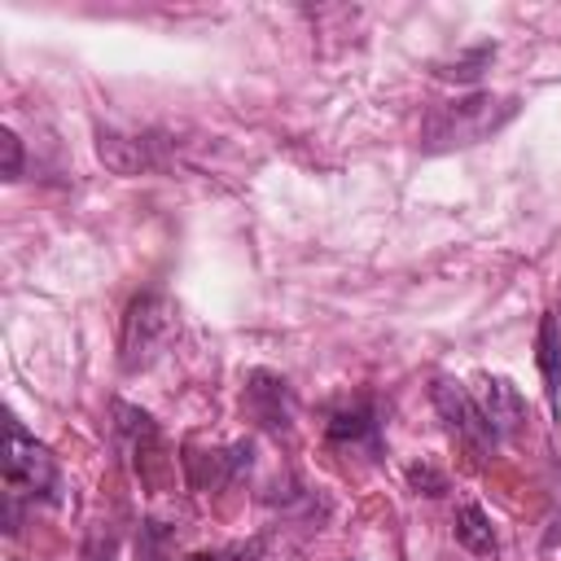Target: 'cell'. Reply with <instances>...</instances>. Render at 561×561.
Masks as SVG:
<instances>
[{
    "mask_svg": "<svg viewBox=\"0 0 561 561\" xmlns=\"http://www.w3.org/2000/svg\"><path fill=\"white\" fill-rule=\"evenodd\" d=\"M517 114V96H491V92H469L456 101H443L430 118H425V149L443 153V149H460V145H478L482 136H491L495 127H504Z\"/></svg>",
    "mask_w": 561,
    "mask_h": 561,
    "instance_id": "6da1fadb",
    "label": "cell"
},
{
    "mask_svg": "<svg viewBox=\"0 0 561 561\" xmlns=\"http://www.w3.org/2000/svg\"><path fill=\"white\" fill-rule=\"evenodd\" d=\"M175 329H180L175 302L167 294H140L127 307V320H123V368L127 373L149 368L171 346Z\"/></svg>",
    "mask_w": 561,
    "mask_h": 561,
    "instance_id": "7a4b0ae2",
    "label": "cell"
},
{
    "mask_svg": "<svg viewBox=\"0 0 561 561\" xmlns=\"http://www.w3.org/2000/svg\"><path fill=\"white\" fill-rule=\"evenodd\" d=\"M4 482H9V495H31V500H44V504H61V469H57L53 451L22 430V421H9Z\"/></svg>",
    "mask_w": 561,
    "mask_h": 561,
    "instance_id": "3957f363",
    "label": "cell"
},
{
    "mask_svg": "<svg viewBox=\"0 0 561 561\" xmlns=\"http://www.w3.org/2000/svg\"><path fill=\"white\" fill-rule=\"evenodd\" d=\"M434 408H438V416L447 421V430H451L456 438H465L469 447H491V443H495V434H491V425H486L478 399H473L460 381L438 377V381H434Z\"/></svg>",
    "mask_w": 561,
    "mask_h": 561,
    "instance_id": "277c9868",
    "label": "cell"
},
{
    "mask_svg": "<svg viewBox=\"0 0 561 561\" xmlns=\"http://www.w3.org/2000/svg\"><path fill=\"white\" fill-rule=\"evenodd\" d=\"M478 408L495 438H513L526 425V399L508 377H478Z\"/></svg>",
    "mask_w": 561,
    "mask_h": 561,
    "instance_id": "5b68a950",
    "label": "cell"
},
{
    "mask_svg": "<svg viewBox=\"0 0 561 561\" xmlns=\"http://www.w3.org/2000/svg\"><path fill=\"white\" fill-rule=\"evenodd\" d=\"M96 153H101V162H105L110 171H118V175H140V171L153 167V140H145V136H123V131H110V127L96 131Z\"/></svg>",
    "mask_w": 561,
    "mask_h": 561,
    "instance_id": "8992f818",
    "label": "cell"
},
{
    "mask_svg": "<svg viewBox=\"0 0 561 561\" xmlns=\"http://www.w3.org/2000/svg\"><path fill=\"white\" fill-rule=\"evenodd\" d=\"M245 408L254 421H263L267 430H280L289 421V390L280 377L272 373H250V386H245Z\"/></svg>",
    "mask_w": 561,
    "mask_h": 561,
    "instance_id": "52a82bcc",
    "label": "cell"
},
{
    "mask_svg": "<svg viewBox=\"0 0 561 561\" xmlns=\"http://www.w3.org/2000/svg\"><path fill=\"white\" fill-rule=\"evenodd\" d=\"M451 535H456V543H460L465 552H473V557H495V530H491L482 504H460L456 517H451Z\"/></svg>",
    "mask_w": 561,
    "mask_h": 561,
    "instance_id": "ba28073f",
    "label": "cell"
},
{
    "mask_svg": "<svg viewBox=\"0 0 561 561\" xmlns=\"http://www.w3.org/2000/svg\"><path fill=\"white\" fill-rule=\"evenodd\" d=\"M539 368H543V390H548V399L557 403V386H561V324H557V316L552 311H543V320H539Z\"/></svg>",
    "mask_w": 561,
    "mask_h": 561,
    "instance_id": "9c48e42d",
    "label": "cell"
},
{
    "mask_svg": "<svg viewBox=\"0 0 561 561\" xmlns=\"http://www.w3.org/2000/svg\"><path fill=\"white\" fill-rule=\"evenodd\" d=\"M373 434H377V421H373V408H368V403L342 408V412H333V421H329V438H333V443H364V438H373Z\"/></svg>",
    "mask_w": 561,
    "mask_h": 561,
    "instance_id": "30bf717a",
    "label": "cell"
},
{
    "mask_svg": "<svg viewBox=\"0 0 561 561\" xmlns=\"http://www.w3.org/2000/svg\"><path fill=\"white\" fill-rule=\"evenodd\" d=\"M491 53H495V48H478L473 57H460L456 66H438V75H443V79H460V83H469V79L482 75V66L491 61Z\"/></svg>",
    "mask_w": 561,
    "mask_h": 561,
    "instance_id": "8fae6325",
    "label": "cell"
},
{
    "mask_svg": "<svg viewBox=\"0 0 561 561\" xmlns=\"http://www.w3.org/2000/svg\"><path fill=\"white\" fill-rule=\"evenodd\" d=\"M408 482H412L416 491H425V495H443V491H447V478L434 473L430 465H412V469H408Z\"/></svg>",
    "mask_w": 561,
    "mask_h": 561,
    "instance_id": "7c38bea8",
    "label": "cell"
},
{
    "mask_svg": "<svg viewBox=\"0 0 561 561\" xmlns=\"http://www.w3.org/2000/svg\"><path fill=\"white\" fill-rule=\"evenodd\" d=\"M0 149H4V180H18L22 175V140L9 127L0 131Z\"/></svg>",
    "mask_w": 561,
    "mask_h": 561,
    "instance_id": "4fadbf2b",
    "label": "cell"
}]
</instances>
